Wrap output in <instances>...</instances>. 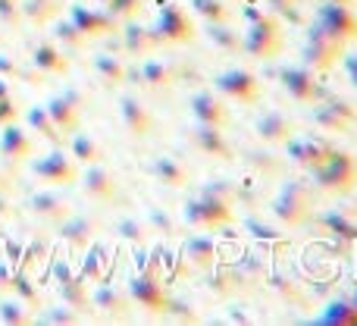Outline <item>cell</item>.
<instances>
[{
	"label": "cell",
	"instance_id": "6da1fadb",
	"mask_svg": "<svg viewBox=\"0 0 357 326\" xmlns=\"http://www.w3.org/2000/svg\"><path fill=\"white\" fill-rule=\"evenodd\" d=\"M270 216L279 226H304L314 216V188L301 179H285L270 201Z\"/></svg>",
	"mask_w": 357,
	"mask_h": 326
},
{
	"label": "cell",
	"instance_id": "7a4b0ae2",
	"mask_svg": "<svg viewBox=\"0 0 357 326\" xmlns=\"http://www.w3.org/2000/svg\"><path fill=\"white\" fill-rule=\"evenodd\" d=\"M310 179L317 182V188H320L323 195L345 198L357 188V161L348 154V151L329 148L326 161L310 170Z\"/></svg>",
	"mask_w": 357,
	"mask_h": 326
},
{
	"label": "cell",
	"instance_id": "3957f363",
	"mask_svg": "<svg viewBox=\"0 0 357 326\" xmlns=\"http://www.w3.org/2000/svg\"><path fill=\"white\" fill-rule=\"evenodd\" d=\"M126 292H129L132 304L151 311V314H163V311H167L169 292H167V283H163V276H160V267H157L154 254H151L148 264H144L142 270H138L135 276L129 279Z\"/></svg>",
	"mask_w": 357,
	"mask_h": 326
},
{
	"label": "cell",
	"instance_id": "277c9868",
	"mask_svg": "<svg viewBox=\"0 0 357 326\" xmlns=\"http://www.w3.org/2000/svg\"><path fill=\"white\" fill-rule=\"evenodd\" d=\"M282 50V19L264 13L257 22H248V31L241 35V54L254 60H273Z\"/></svg>",
	"mask_w": 357,
	"mask_h": 326
},
{
	"label": "cell",
	"instance_id": "5b68a950",
	"mask_svg": "<svg viewBox=\"0 0 357 326\" xmlns=\"http://www.w3.org/2000/svg\"><path fill=\"white\" fill-rule=\"evenodd\" d=\"M342 57H345V41L329 35L323 25H317V22L310 25L307 38H304V47H301L304 66L314 69V73H326L335 63H342Z\"/></svg>",
	"mask_w": 357,
	"mask_h": 326
},
{
	"label": "cell",
	"instance_id": "8992f818",
	"mask_svg": "<svg viewBox=\"0 0 357 326\" xmlns=\"http://www.w3.org/2000/svg\"><path fill=\"white\" fill-rule=\"evenodd\" d=\"M310 107H314V110H310V123L320 132H329V135H348V132H354L357 110L348 101L326 94L323 101H317V104H310Z\"/></svg>",
	"mask_w": 357,
	"mask_h": 326
},
{
	"label": "cell",
	"instance_id": "52a82bcc",
	"mask_svg": "<svg viewBox=\"0 0 357 326\" xmlns=\"http://www.w3.org/2000/svg\"><path fill=\"white\" fill-rule=\"evenodd\" d=\"M213 85L222 98L235 101V104H257L260 98V79L245 66H229L222 73H216Z\"/></svg>",
	"mask_w": 357,
	"mask_h": 326
},
{
	"label": "cell",
	"instance_id": "ba28073f",
	"mask_svg": "<svg viewBox=\"0 0 357 326\" xmlns=\"http://www.w3.org/2000/svg\"><path fill=\"white\" fill-rule=\"evenodd\" d=\"M154 31L160 38V44H188L195 41V22L188 19V13L178 3H169V0H160V13H157Z\"/></svg>",
	"mask_w": 357,
	"mask_h": 326
},
{
	"label": "cell",
	"instance_id": "9c48e42d",
	"mask_svg": "<svg viewBox=\"0 0 357 326\" xmlns=\"http://www.w3.org/2000/svg\"><path fill=\"white\" fill-rule=\"evenodd\" d=\"M232 220V207H222V204H210L204 198L191 195L188 201L182 204V223L197 232H216L220 226Z\"/></svg>",
	"mask_w": 357,
	"mask_h": 326
},
{
	"label": "cell",
	"instance_id": "30bf717a",
	"mask_svg": "<svg viewBox=\"0 0 357 326\" xmlns=\"http://www.w3.org/2000/svg\"><path fill=\"white\" fill-rule=\"evenodd\" d=\"M279 85L289 91V98H295L298 104H317L326 98V88L317 82V73L307 66H282L279 69Z\"/></svg>",
	"mask_w": 357,
	"mask_h": 326
},
{
	"label": "cell",
	"instance_id": "8fae6325",
	"mask_svg": "<svg viewBox=\"0 0 357 326\" xmlns=\"http://www.w3.org/2000/svg\"><path fill=\"white\" fill-rule=\"evenodd\" d=\"M314 22L323 25L329 35H335L339 41H354L357 38V13L351 10V3H329V0H320L314 13Z\"/></svg>",
	"mask_w": 357,
	"mask_h": 326
},
{
	"label": "cell",
	"instance_id": "7c38bea8",
	"mask_svg": "<svg viewBox=\"0 0 357 326\" xmlns=\"http://www.w3.org/2000/svg\"><path fill=\"white\" fill-rule=\"evenodd\" d=\"M85 191L100 204H123L126 195H123V182L119 176L104 163H88V172H85Z\"/></svg>",
	"mask_w": 357,
	"mask_h": 326
},
{
	"label": "cell",
	"instance_id": "4fadbf2b",
	"mask_svg": "<svg viewBox=\"0 0 357 326\" xmlns=\"http://www.w3.org/2000/svg\"><path fill=\"white\" fill-rule=\"evenodd\" d=\"M188 110L195 123H210V126H226L229 123V107L216 88H197L188 98Z\"/></svg>",
	"mask_w": 357,
	"mask_h": 326
},
{
	"label": "cell",
	"instance_id": "5bb4252c",
	"mask_svg": "<svg viewBox=\"0 0 357 326\" xmlns=\"http://www.w3.org/2000/svg\"><path fill=\"white\" fill-rule=\"evenodd\" d=\"M329 148L333 145L326 142V138H317V135H291L289 142H285V151H289V161L295 166H301V170H314V166H320L326 161Z\"/></svg>",
	"mask_w": 357,
	"mask_h": 326
},
{
	"label": "cell",
	"instance_id": "9a60e30c",
	"mask_svg": "<svg viewBox=\"0 0 357 326\" xmlns=\"http://www.w3.org/2000/svg\"><path fill=\"white\" fill-rule=\"evenodd\" d=\"M119 47L126 57L138 60V57H148L160 47V38H157L154 25H142L138 19H126L123 35H119Z\"/></svg>",
	"mask_w": 357,
	"mask_h": 326
},
{
	"label": "cell",
	"instance_id": "2e32d148",
	"mask_svg": "<svg viewBox=\"0 0 357 326\" xmlns=\"http://www.w3.org/2000/svg\"><path fill=\"white\" fill-rule=\"evenodd\" d=\"M188 135H191V145H195L201 154L213 157V161H232V157H235V148L229 145V138H226V132H222V126L195 123V129H191Z\"/></svg>",
	"mask_w": 357,
	"mask_h": 326
},
{
	"label": "cell",
	"instance_id": "e0dca14e",
	"mask_svg": "<svg viewBox=\"0 0 357 326\" xmlns=\"http://www.w3.org/2000/svg\"><path fill=\"white\" fill-rule=\"evenodd\" d=\"M119 119H123L126 132H129L132 138H138V142L154 132V117H151V110L135 94H123V98H119Z\"/></svg>",
	"mask_w": 357,
	"mask_h": 326
},
{
	"label": "cell",
	"instance_id": "ac0fdd59",
	"mask_svg": "<svg viewBox=\"0 0 357 326\" xmlns=\"http://www.w3.org/2000/svg\"><path fill=\"white\" fill-rule=\"evenodd\" d=\"M254 135L266 145H285L295 135V123H291V117H285L282 110H264L254 119Z\"/></svg>",
	"mask_w": 357,
	"mask_h": 326
},
{
	"label": "cell",
	"instance_id": "d6986e66",
	"mask_svg": "<svg viewBox=\"0 0 357 326\" xmlns=\"http://www.w3.org/2000/svg\"><path fill=\"white\" fill-rule=\"evenodd\" d=\"M138 82L151 91H169L178 85V60H144L138 69Z\"/></svg>",
	"mask_w": 357,
	"mask_h": 326
},
{
	"label": "cell",
	"instance_id": "ffe728a7",
	"mask_svg": "<svg viewBox=\"0 0 357 326\" xmlns=\"http://www.w3.org/2000/svg\"><path fill=\"white\" fill-rule=\"evenodd\" d=\"M182 258H185V264H188L191 270L207 273L210 267L220 260V245H216L210 235H191V239L185 242V248H182Z\"/></svg>",
	"mask_w": 357,
	"mask_h": 326
},
{
	"label": "cell",
	"instance_id": "44dd1931",
	"mask_svg": "<svg viewBox=\"0 0 357 326\" xmlns=\"http://www.w3.org/2000/svg\"><path fill=\"white\" fill-rule=\"evenodd\" d=\"M94 308H98L100 314H107V317H129L132 298H129V292L119 289V286L100 283L98 289H94Z\"/></svg>",
	"mask_w": 357,
	"mask_h": 326
},
{
	"label": "cell",
	"instance_id": "7402d4cb",
	"mask_svg": "<svg viewBox=\"0 0 357 326\" xmlns=\"http://www.w3.org/2000/svg\"><path fill=\"white\" fill-rule=\"evenodd\" d=\"M207 286H210V292H216V295H222V298H232L245 289V283H241L232 260H216L207 270Z\"/></svg>",
	"mask_w": 357,
	"mask_h": 326
},
{
	"label": "cell",
	"instance_id": "603a6c76",
	"mask_svg": "<svg viewBox=\"0 0 357 326\" xmlns=\"http://www.w3.org/2000/svg\"><path fill=\"white\" fill-rule=\"evenodd\" d=\"M73 25L82 31L85 38L94 35H110L116 29V19L107 10H88V6H73Z\"/></svg>",
	"mask_w": 357,
	"mask_h": 326
},
{
	"label": "cell",
	"instance_id": "cb8c5ba5",
	"mask_svg": "<svg viewBox=\"0 0 357 326\" xmlns=\"http://www.w3.org/2000/svg\"><path fill=\"white\" fill-rule=\"evenodd\" d=\"M317 223H320V226L326 229V235H333L335 242H348V245L357 242V220L351 216V210H326V214L317 216Z\"/></svg>",
	"mask_w": 357,
	"mask_h": 326
},
{
	"label": "cell",
	"instance_id": "d4e9b609",
	"mask_svg": "<svg viewBox=\"0 0 357 326\" xmlns=\"http://www.w3.org/2000/svg\"><path fill=\"white\" fill-rule=\"evenodd\" d=\"M148 172L160 185H167V188H185V185H188V170H185L176 157H167V154L154 157V161L148 163Z\"/></svg>",
	"mask_w": 357,
	"mask_h": 326
},
{
	"label": "cell",
	"instance_id": "484cf974",
	"mask_svg": "<svg viewBox=\"0 0 357 326\" xmlns=\"http://www.w3.org/2000/svg\"><path fill=\"white\" fill-rule=\"evenodd\" d=\"M270 286L273 295H279L285 304H307V295H304V286L298 279H291L289 273H266L264 279Z\"/></svg>",
	"mask_w": 357,
	"mask_h": 326
},
{
	"label": "cell",
	"instance_id": "4316f807",
	"mask_svg": "<svg viewBox=\"0 0 357 326\" xmlns=\"http://www.w3.org/2000/svg\"><path fill=\"white\" fill-rule=\"evenodd\" d=\"M126 60L119 54H100L94 57V73H98V79L104 82L107 88H119L126 85Z\"/></svg>",
	"mask_w": 357,
	"mask_h": 326
},
{
	"label": "cell",
	"instance_id": "83f0119b",
	"mask_svg": "<svg viewBox=\"0 0 357 326\" xmlns=\"http://www.w3.org/2000/svg\"><path fill=\"white\" fill-rule=\"evenodd\" d=\"M144 223H148L151 235H163V239L182 235V226H185L173 210H163V207H148L144 210Z\"/></svg>",
	"mask_w": 357,
	"mask_h": 326
},
{
	"label": "cell",
	"instance_id": "f1b7e54d",
	"mask_svg": "<svg viewBox=\"0 0 357 326\" xmlns=\"http://www.w3.org/2000/svg\"><path fill=\"white\" fill-rule=\"evenodd\" d=\"M207 38L220 54H226V57L241 54V35L229 22H207Z\"/></svg>",
	"mask_w": 357,
	"mask_h": 326
},
{
	"label": "cell",
	"instance_id": "f546056e",
	"mask_svg": "<svg viewBox=\"0 0 357 326\" xmlns=\"http://www.w3.org/2000/svg\"><path fill=\"white\" fill-rule=\"evenodd\" d=\"M235 185V204H238L241 210H257L260 204H264V176H257V172H251V176H245L241 182H232Z\"/></svg>",
	"mask_w": 357,
	"mask_h": 326
},
{
	"label": "cell",
	"instance_id": "4dcf8cb0",
	"mask_svg": "<svg viewBox=\"0 0 357 326\" xmlns=\"http://www.w3.org/2000/svg\"><path fill=\"white\" fill-rule=\"evenodd\" d=\"M245 229L254 235V239L260 242V245H266V248H270V251H279V248L285 245V235H282V229H276V226H273V223L260 220L257 214H248Z\"/></svg>",
	"mask_w": 357,
	"mask_h": 326
},
{
	"label": "cell",
	"instance_id": "1f68e13d",
	"mask_svg": "<svg viewBox=\"0 0 357 326\" xmlns=\"http://www.w3.org/2000/svg\"><path fill=\"white\" fill-rule=\"evenodd\" d=\"M98 232H100L98 216H75V220H69L66 226H63V235H66L75 248H88V242H91Z\"/></svg>",
	"mask_w": 357,
	"mask_h": 326
},
{
	"label": "cell",
	"instance_id": "d6a6232c",
	"mask_svg": "<svg viewBox=\"0 0 357 326\" xmlns=\"http://www.w3.org/2000/svg\"><path fill=\"white\" fill-rule=\"evenodd\" d=\"M235 270H238V276H241V283H245V289L264 286V279H266V264H264V258H260V254H254V251L241 254V260H235Z\"/></svg>",
	"mask_w": 357,
	"mask_h": 326
},
{
	"label": "cell",
	"instance_id": "836d02e7",
	"mask_svg": "<svg viewBox=\"0 0 357 326\" xmlns=\"http://www.w3.org/2000/svg\"><path fill=\"white\" fill-rule=\"evenodd\" d=\"M116 235H119V239H126V242H129V245L144 248V245H148V235H151V229H148V223H144V216L126 214L123 220H116Z\"/></svg>",
	"mask_w": 357,
	"mask_h": 326
},
{
	"label": "cell",
	"instance_id": "e575fe53",
	"mask_svg": "<svg viewBox=\"0 0 357 326\" xmlns=\"http://www.w3.org/2000/svg\"><path fill=\"white\" fill-rule=\"evenodd\" d=\"M245 161L251 166V172H257V176H264V179L282 176V170H285V161H279L276 154H266V151H257V148H248Z\"/></svg>",
	"mask_w": 357,
	"mask_h": 326
},
{
	"label": "cell",
	"instance_id": "d590c367",
	"mask_svg": "<svg viewBox=\"0 0 357 326\" xmlns=\"http://www.w3.org/2000/svg\"><path fill=\"white\" fill-rule=\"evenodd\" d=\"M197 198L210 204H222V207H235V185L226 182V179H210L197 188Z\"/></svg>",
	"mask_w": 357,
	"mask_h": 326
},
{
	"label": "cell",
	"instance_id": "8d00e7d4",
	"mask_svg": "<svg viewBox=\"0 0 357 326\" xmlns=\"http://www.w3.org/2000/svg\"><path fill=\"white\" fill-rule=\"evenodd\" d=\"M188 6L204 22H229L232 19V6L226 0H188Z\"/></svg>",
	"mask_w": 357,
	"mask_h": 326
},
{
	"label": "cell",
	"instance_id": "74e56055",
	"mask_svg": "<svg viewBox=\"0 0 357 326\" xmlns=\"http://www.w3.org/2000/svg\"><path fill=\"white\" fill-rule=\"evenodd\" d=\"M38 172H41L44 179H50V182H73V179H75L73 161H66L63 154H50L47 161H41Z\"/></svg>",
	"mask_w": 357,
	"mask_h": 326
},
{
	"label": "cell",
	"instance_id": "f35d334b",
	"mask_svg": "<svg viewBox=\"0 0 357 326\" xmlns=\"http://www.w3.org/2000/svg\"><path fill=\"white\" fill-rule=\"evenodd\" d=\"M50 119H54V126L60 132H73L75 126H79V110H75L73 104H69L66 98H56V101H50Z\"/></svg>",
	"mask_w": 357,
	"mask_h": 326
},
{
	"label": "cell",
	"instance_id": "ab89813d",
	"mask_svg": "<svg viewBox=\"0 0 357 326\" xmlns=\"http://www.w3.org/2000/svg\"><path fill=\"white\" fill-rule=\"evenodd\" d=\"M323 323H339V326H357V308L348 302H335L329 304V311L320 317Z\"/></svg>",
	"mask_w": 357,
	"mask_h": 326
},
{
	"label": "cell",
	"instance_id": "60d3db41",
	"mask_svg": "<svg viewBox=\"0 0 357 326\" xmlns=\"http://www.w3.org/2000/svg\"><path fill=\"white\" fill-rule=\"evenodd\" d=\"M266 10H270L273 16H279L282 22H289V25H301L304 22V13L298 10L295 0H266Z\"/></svg>",
	"mask_w": 357,
	"mask_h": 326
},
{
	"label": "cell",
	"instance_id": "b9f144b4",
	"mask_svg": "<svg viewBox=\"0 0 357 326\" xmlns=\"http://www.w3.org/2000/svg\"><path fill=\"white\" fill-rule=\"evenodd\" d=\"M104 6H107V13H110L116 22L119 19L126 22V19H138V13L144 10V0H107Z\"/></svg>",
	"mask_w": 357,
	"mask_h": 326
},
{
	"label": "cell",
	"instance_id": "7bdbcfd3",
	"mask_svg": "<svg viewBox=\"0 0 357 326\" xmlns=\"http://www.w3.org/2000/svg\"><path fill=\"white\" fill-rule=\"evenodd\" d=\"M73 154H75V161H82V163H98L100 161V145L94 142L91 135H75Z\"/></svg>",
	"mask_w": 357,
	"mask_h": 326
},
{
	"label": "cell",
	"instance_id": "ee69618b",
	"mask_svg": "<svg viewBox=\"0 0 357 326\" xmlns=\"http://www.w3.org/2000/svg\"><path fill=\"white\" fill-rule=\"evenodd\" d=\"M163 317H169V320H178V323H197V311L191 308V304L178 302V298H169Z\"/></svg>",
	"mask_w": 357,
	"mask_h": 326
},
{
	"label": "cell",
	"instance_id": "f6af8a7d",
	"mask_svg": "<svg viewBox=\"0 0 357 326\" xmlns=\"http://www.w3.org/2000/svg\"><path fill=\"white\" fill-rule=\"evenodd\" d=\"M104 258H107V251L100 245L88 254L85 258V279H91V283H100V279H104Z\"/></svg>",
	"mask_w": 357,
	"mask_h": 326
},
{
	"label": "cell",
	"instance_id": "bcb514c9",
	"mask_svg": "<svg viewBox=\"0 0 357 326\" xmlns=\"http://www.w3.org/2000/svg\"><path fill=\"white\" fill-rule=\"evenodd\" d=\"M35 204L44 216H50V220H63V216H66V204H63L56 195H41Z\"/></svg>",
	"mask_w": 357,
	"mask_h": 326
},
{
	"label": "cell",
	"instance_id": "7dc6e473",
	"mask_svg": "<svg viewBox=\"0 0 357 326\" xmlns=\"http://www.w3.org/2000/svg\"><path fill=\"white\" fill-rule=\"evenodd\" d=\"M38 63H41L44 69H54V73H60V69H66V60H63L60 54H56L50 44H41L38 47Z\"/></svg>",
	"mask_w": 357,
	"mask_h": 326
},
{
	"label": "cell",
	"instance_id": "c3c4849f",
	"mask_svg": "<svg viewBox=\"0 0 357 326\" xmlns=\"http://www.w3.org/2000/svg\"><path fill=\"white\" fill-rule=\"evenodd\" d=\"M60 276H63V292H66V298L75 304V308H85L88 298H85V289H82V283L69 279V276H66V270H60Z\"/></svg>",
	"mask_w": 357,
	"mask_h": 326
},
{
	"label": "cell",
	"instance_id": "681fc988",
	"mask_svg": "<svg viewBox=\"0 0 357 326\" xmlns=\"http://www.w3.org/2000/svg\"><path fill=\"white\" fill-rule=\"evenodd\" d=\"M56 35H60L66 44H73V47H82V44H85V35H82V31L75 29L73 22H63V25H56Z\"/></svg>",
	"mask_w": 357,
	"mask_h": 326
},
{
	"label": "cell",
	"instance_id": "f907efd6",
	"mask_svg": "<svg viewBox=\"0 0 357 326\" xmlns=\"http://www.w3.org/2000/svg\"><path fill=\"white\" fill-rule=\"evenodd\" d=\"M31 123H35V129H41L47 138H60V135H56V132H60V129H56V126H54V119H50V113H44V110L31 113Z\"/></svg>",
	"mask_w": 357,
	"mask_h": 326
},
{
	"label": "cell",
	"instance_id": "816d5d0a",
	"mask_svg": "<svg viewBox=\"0 0 357 326\" xmlns=\"http://www.w3.org/2000/svg\"><path fill=\"white\" fill-rule=\"evenodd\" d=\"M342 63H345V73H348V79H351V85L357 88V54H345Z\"/></svg>",
	"mask_w": 357,
	"mask_h": 326
},
{
	"label": "cell",
	"instance_id": "f5cc1de1",
	"mask_svg": "<svg viewBox=\"0 0 357 326\" xmlns=\"http://www.w3.org/2000/svg\"><path fill=\"white\" fill-rule=\"evenodd\" d=\"M229 320H232V323H254V317H248L245 308H235L232 314H229Z\"/></svg>",
	"mask_w": 357,
	"mask_h": 326
},
{
	"label": "cell",
	"instance_id": "db71d44e",
	"mask_svg": "<svg viewBox=\"0 0 357 326\" xmlns=\"http://www.w3.org/2000/svg\"><path fill=\"white\" fill-rule=\"evenodd\" d=\"M226 3H229V6H235V3H245V0H226Z\"/></svg>",
	"mask_w": 357,
	"mask_h": 326
},
{
	"label": "cell",
	"instance_id": "11a10c76",
	"mask_svg": "<svg viewBox=\"0 0 357 326\" xmlns=\"http://www.w3.org/2000/svg\"><path fill=\"white\" fill-rule=\"evenodd\" d=\"M329 3H351V0H329Z\"/></svg>",
	"mask_w": 357,
	"mask_h": 326
},
{
	"label": "cell",
	"instance_id": "9f6ffc18",
	"mask_svg": "<svg viewBox=\"0 0 357 326\" xmlns=\"http://www.w3.org/2000/svg\"><path fill=\"white\" fill-rule=\"evenodd\" d=\"M354 258H357V242H354Z\"/></svg>",
	"mask_w": 357,
	"mask_h": 326
},
{
	"label": "cell",
	"instance_id": "6f0895ef",
	"mask_svg": "<svg viewBox=\"0 0 357 326\" xmlns=\"http://www.w3.org/2000/svg\"><path fill=\"white\" fill-rule=\"evenodd\" d=\"M354 308H357V295H354Z\"/></svg>",
	"mask_w": 357,
	"mask_h": 326
},
{
	"label": "cell",
	"instance_id": "680465c9",
	"mask_svg": "<svg viewBox=\"0 0 357 326\" xmlns=\"http://www.w3.org/2000/svg\"><path fill=\"white\" fill-rule=\"evenodd\" d=\"M98 3H107V0H98Z\"/></svg>",
	"mask_w": 357,
	"mask_h": 326
}]
</instances>
